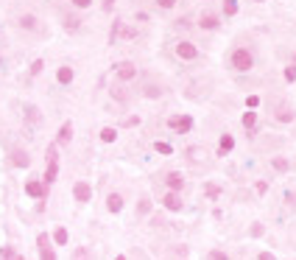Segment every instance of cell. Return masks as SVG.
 Here are the masks:
<instances>
[{"label": "cell", "instance_id": "cell-1", "mask_svg": "<svg viewBox=\"0 0 296 260\" xmlns=\"http://www.w3.org/2000/svg\"><path fill=\"white\" fill-rule=\"evenodd\" d=\"M229 64H232L238 73H249L254 67V56L249 53V48H235L232 56H229Z\"/></svg>", "mask_w": 296, "mask_h": 260}, {"label": "cell", "instance_id": "cell-2", "mask_svg": "<svg viewBox=\"0 0 296 260\" xmlns=\"http://www.w3.org/2000/svg\"><path fill=\"white\" fill-rule=\"evenodd\" d=\"M26 196L42 202V199L48 196V182H45V179H28L26 182Z\"/></svg>", "mask_w": 296, "mask_h": 260}, {"label": "cell", "instance_id": "cell-3", "mask_svg": "<svg viewBox=\"0 0 296 260\" xmlns=\"http://www.w3.org/2000/svg\"><path fill=\"white\" fill-rule=\"evenodd\" d=\"M9 165L11 168H28V165H31V157H28L26 149H11L9 151Z\"/></svg>", "mask_w": 296, "mask_h": 260}, {"label": "cell", "instance_id": "cell-4", "mask_svg": "<svg viewBox=\"0 0 296 260\" xmlns=\"http://www.w3.org/2000/svg\"><path fill=\"white\" fill-rule=\"evenodd\" d=\"M176 56L185 59V62H193V59H199V48L187 39H182V42H176Z\"/></svg>", "mask_w": 296, "mask_h": 260}, {"label": "cell", "instance_id": "cell-5", "mask_svg": "<svg viewBox=\"0 0 296 260\" xmlns=\"http://www.w3.org/2000/svg\"><path fill=\"white\" fill-rule=\"evenodd\" d=\"M168 126L174 129V132L185 134V132H190V129H193V117H187V115H174V117H168Z\"/></svg>", "mask_w": 296, "mask_h": 260}, {"label": "cell", "instance_id": "cell-6", "mask_svg": "<svg viewBox=\"0 0 296 260\" xmlns=\"http://www.w3.org/2000/svg\"><path fill=\"white\" fill-rule=\"evenodd\" d=\"M37 246H39V257H45V260H53V257H56V252L51 249V238L45 232L37 235Z\"/></svg>", "mask_w": 296, "mask_h": 260}, {"label": "cell", "instance_id": "cell-7", "mask_svg": "<svg viewBox=\"0 0 296 260\" xmlns=\"http://www.w3.org/2000/svg\"><path fill=\"white\" fill-rule=\"evenodd\" d=\"M73 196H76V202L84 204V202H90V199H92V187L87 185V182H76V185H73Z\"/></svg>", "mask_w": 296, "mask_h": 260}, {"label": "cell", "instance_id": "cell-8", "mask_svg": "<svg viewBox=\"0 0 296 260\" xmlns=\"http://www.w3.org/2000/svg\"><path fill=\"white\" fill-rule=\"evenodd\" d=\"M22 117H26L28 126H39V123H42V112H39L34 104H26V109H22Z\"/></svg>", "mask_w": 296, "mask_h": 260}, {"label": "cell", "instance_id": "cell-9", "mask_svg": "<svg viewBox=\"0 0 296 260\" xmlns=\"http://www.w3.org/2000/svg\"><path fill=\"white\" fill-rule=\"evenodd\" d=\"M115 73H117V79H120V81H132L134 76H137V67H134L132 62H120L115 67Z\"/></svg>", "mask_w": 296, "mask_h": 260}, {"label": "cell", "instance_id": "cell-10", "mask_svg": "<svg viewBox=\"0 0 296 260\" xmlns=\"http://www.w3.org/2000/svg\"><path fill=\"white\" fill-rule=\"evenodd\" d=\"M162 204H165V207H168L170 212H179V210H182L179 191H170V193H165V196H162Z\"/></svg>", "mask_w": 296, "mask_h": 260}, {"label": "cell", "instance_id": "cell-11", "mask_svg": "<svg viewBox=\"0 0 296 260\" xmlns=\"http://www.w3.org/2000/svg\"><path fill=\"white\" fill-rule=\"evenodd\" d=\"M70 140H73V123H64L62 129H59V134H56V146H67Z\"/></svg>", "mask_w": 296, "mask_h": 260}, {"label": "cell", "instance_id": "cell-12", "mask_svg": "<svg viewBox=\"0 0 296 260\" xmlns=\"http://www.w3.org/2000/svg\"><path fill=\"white\" fill-rule=\"evenodd\" d=\"M17 26H20L22 31H37V28H39V20L34 14H22L20 20H17Z\"/></svg>", "mask_w": 296, "mask_h": 260}, {"label": "cell", "instance_id": "cell-13", "mask_svg": "<svg viewBox=\"0 0 296 260\" xmlns=\"http://www.w3.org/2000/svg\"><path fill=\"white\" fill-rule=\"evenodd\" d=\"M73 67H70V64H62V67L56 70V81L59 84H70V81H73Z\"/></svg>", "mask_w": 296, "mask_h": 260}, {"label": "cell", "instance_id": "cell-14", "mask_svg": "<svg viewBox=\"0 0 296 260\" xmlns=\"http://www.w3.org/2000/svg\"><path fill=\"white\" fill-rule=\"evenodd\" d=\"M232 149H235V140H232V134H224V137L218 140V157L229 154Z\"/></svg>", "mask_w": 296, "mask_h": 260}, {"label": "cell", "instance_id": "cell-15", "mask_svg": "<svg viewBox=\"0 0 296 260\" xmlns=\"http://www.w3.org/2000/svg\"><path fill=\"white\" fill-rule=\"evenodd\" d=\"M56 176H59V159H48V168H45L42 179L51 185V182H56Z\"/></svg>", "mask_w": 296, "mask_h": 260}, {"label": "cell", "instance_id": "cell-16", "mask_svg": "<svg viewBox=\"0 0 296 260\" xmlns=\"http://www.w3.org/2000/svg\"><path fill=\"white\" fill-rule=\"evenodd\" d=\"M106 207H109V212H120L123 210V196L120 193H112V196L106 199Z\"/></svg>", "mask_w": 296, "mask_h": 260}, {"label": "cell", "instance_id": "cell-17", "mask_svg": "<svg viewBox=\"0 0 296 260\" xmlns=\"http://www.w3.org/2000/svg\"><path fill=\"white\" fill-rule=\"evenodd\" d=\"M199 26L207 28V31H212V28H218V17H215V14H201Z\"/></svg>", "mask_w": 296, "mask_h": 260}, {"label": "cell", "instance_id": "cell-18", "mask_svg": "<svg viewBox=\"0 0 296 260\" xmlns=\"http://www.w3.org/2000/svg\"><path fill=\"white\" fill-rule=\"evenodd\" d=\"M53 244H59V246L67 244V229H64V227H56V229H53Z\"/></svg>", "mask_w": 296, "mask_h": 260}, {"label": "cell", "instance_id": "cell-19", "mask_svg": "<svg viewBox=\"0 0 296 260\" xmlns=\"http://www.w3.org/2000/svg\"><path fill=\"white\" fill-rule=\"evenodd\" d=\"M0 257H3V260H14V257H20V252H17L14 246L6 244V246H0Z\"/></svg>", "mask_w": 296, "mask_h": 260}, {"label": "cell", "instance_id": "cell-20", "mask_svg": "<svg viewBox=\"0 0 296 260\" xmlns=\"http://www.w3.org/2000/svg\"><path fill=\"white\" fill-rule=\"evenodd\" d=\"M168 187L170 191H182V174H168Z\"/></svg>", "mask_w": 296, "mask_h": 260}, {"label": "cell", "instance_id": "cell-21", "mask_svg": "<svg viewBox=\"0 0 296 260\" xmlns=\"http://www.w3.org/2000/svg\"><path fill=\"white\" fill-rule=\"evenodd\" d=\"M115 137H117V132H115L112 126L101 129V140H104V143H115Z\"/></svg>", "mask_w": 296, "mask_h": 260}, {"label": "cell", "instance_id": "cell-22", "mask_svg": "<svg viewBox=\"0 0 296 260\" xmlns=\"http://www.w3.org/2000/svg\"><path fill=\"white\" fill-rule=\"evenodd\" d=\"M224 14L235 17V14H238V3H235V0H224Z\"/></svg>", "mask_w": 296, "mask_h": 260}, {"label": "cell", "instance_id": "cell-23", "mask_svg": "<svg viewBox=\"0 0 296 260\" xmlns=\"http://www.w3.org/2000/svg\"><path fill=\"white\" fill-rule=\"evenodd\" d=\"M42 67H45V62H42V59H34V62H31V67H28V73H31V76H39V73H42Z\"/></svg>", "mask_w": 296, "mask_h": 260}, {"label": "cell", "instance_id": "cell-24", "mask_svg": "<svg viewBox=\"0 0 296 260\" xmlns=\"http://www.w3.org/2000/svg\"><path fill=\"white\" fill-rule=\"evenodd\" d=\"M277 121H280V123H291L293 121V112L291 109H280V112H277Z\"/></svg>", "mask_w": 296, "mask_h": 260}, {"label": "cell", "instance_id": "cell-25", "mask_svg": "<svg viewBox=\"0 0 296 260\" xmlns=\"http://www.w3.org/2000/svg\"><path fill=\"white\" fill-rule=\"evenodd\" d=\"M254 123H257V112H246V115H243V126L254 129Z\"/></svg>", "mask_w": 296, "mask_h": 260}, {"label": "cell", "instance_id": "cell-26", "mask_svg": "<svg viewBox=\"0 0 296 260\" xmlns=\"http://www.w3.org/2000/svg\"><path fill=\"white\" fill-rule=\"evenodd\" d=\"M79 17H64V28H67V31H76V28H79Z\"/></svg>", "mask_w": 296, "mask_h": 260}, {"label": "cell", "instance_id": "cell-27", "mask_svg": "<svg viewBox=\"0 0 296 260\" xmlns=\"http://www.w3.org/2000/svg\"><path fill=\"white\" fill-rule=\"evenodd\" d=\"M271 165H274L277 171H288V159H282V157H277V159H274V162H271Z\"/></svg>", "mask_w": 296, "mask_h": 260}, {"label": "cell", "instance_id": "cell-28", "mask_svg": "<svg viewBox=\"0 0 296 260\" xmlns=\"http://www.w3.org/2000/svg\"><path fill=\"white\" fill-rule=\"evenodd\" d=\"M285 81H296V64L285 67Z\"/></svg>", "mask_w": 296, "mask_h": 260}, {"label": "cell", "instance_id": "cell-29", "mask_svg": "<svg viewBox=\"0 0 296 260\" xmlns=\"http://www.w3.org/2000/svg\"><path fill=\"white\" fill-rule=\"evenodd\" d=\"M157 6H159V9H174L176 0H157Z\"/></svg>", "mask_w": 296, "mask_h": 260}, {"label": "cell", "instance_id": "cell-30", "mask_svg": "<svg viewBox=\"0 0 296 260\" xmlns=\"http://www.w3.org/2000/svg\"><path fill=\"white\" fill-rule=\"evenodd\" d=\"M154 149H157L159 154H170V146H168V143H157V146H154Z\"/></svg>", "mask_w": 296, "mask_h": 260}, {"label": "cell", "instance_id": "cell-31", "mask_svg": "<svg viewBox=\"0 0 296 260\" xmlns=\"http://www.w3.org/2000/svg\"><path fill=\"white\" fill-rule=\"evenodd\" d=\"M70 3H73V6H76V9H87V6H90V3H92V0H70Z\"/></svg>", "mask_w": 296, "mask_h": 260}, {"label": "cell", "instance_id": "cell-32", "mask_svg": "<svg viewBox=\"0 0 296 260\" xmlns=\"http://www.w3.org/2000/svg\"><path fill=\"white\" fill-rule=\"evenodd\" d=\"M159 92H162V90H157V87H145V96H148V98H157Z\"/></svg>", "mask_w": 296, "mask_h": 260}, {"label": "cell", "instance_id": "cell-33", "mask_svg": "<svg viewBox=\"0 0 296 260\" xmlns=\"http://www.w3.org/2000/svg\"><path fill=\"white\" fill-rule=\"evenodd\" d=\"M246 104H249V109H254V106L260 104V98H257V96H249V101H246Z\"/></svg>", "mask_w": 296, "mask_h": 260}, {"label": "cell", "instance_id": "cell-34", "mask_svg": "<svg viewBox=\"0 0 296 260\" xmlns=\"http://www.w3.org/2000/svg\"><path fill=\"white\" fill-rule=\"evenodd\" d=\"M112 6H115V0H104V11H112Z\"/></svg>", "mask_w": 296, "mask_h": 260}, {"label": "cell", "instance_id": "cell-35", "mask_svg": "<svg viewBox=\"0 0 296 260\" xmlns=\"http://www.w3.org/2000/svg\"><path fill=\"white\" fill-rule=\"evenodd\" d=\"M291 64H296V56H293V62H291Z\"/></svg>", "mask_w": 296, "mask_h": 260}, {"label": "cell", "instance_id": "cell-36", "mask_svg": "<svg viewBox=\"0 0 296 260\" xmlns=\"http://www.w3.org/2000/svg\"><path fill=\"white\" fill-rule=\"evenodd\" d=\"M0 64H3V56H0Z\"/></svg>", "mask_w": 296, "mask_h": 260}, {"label": "cell", "instance_id": "cell-37", "mask_svg": "<svg viewBox=\"0 0 296 260\" xmlns=\"http://www.w3.org/2000/svg\"><path fill=\"white\" fill-rule=\"evenodd\" d=\"M257 3H263V0H257Z\"/></svg>", "mask_w": 296, "mask_h": 260}]
</instances>
